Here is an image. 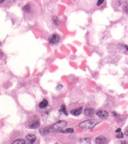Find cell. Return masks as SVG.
<instances>
[{
	"label": "cell",
	"instance_id": "7",
	"mask_svg": "<svg viewBox=\"0 0 128 144\" xmlns=\"http://www.w3.org/2000/svg\"><path fill=\"white\" fill-rule=\"evenodd\" d=\"M94 113H95V110L92 108H86L84 110V114L86 116H92V115H94Z\"/></svg>",
	"mask_w": 128,
	"mask_h": 144
},
{
	"label": "cell",
	"instance_id": "11",
	"mask_svg": "<svg viewBox=\"0 0 128 144\" xmlns=\"http://www.w3.org/2000/svg\"><path fill=\"white\" fill-rule=\"evenodd\" d=\"M48 106V101L46 100V99H43L40 103H39V107L40 108H45Z\"/></svg>",
	"mask_w": 128,
	"mask_h": 144
},
{
	"label": "cell",
	"instance_id": "4",
	"mask_svg": "<svg viewBox=\"0 0 128 144\" xmlns=\"http://www.w3.org/2000/svg\"><path fill=\"white\" fill-rule=\"evenodd\" d=\"M59 41H60V37L57 35V34H53V35L49 38V42L51 44H57V43H59Z\"/></svg>",
	"mask_w": 128,
	"mask_h": 144
},
{
	"label": "cell",
	"instance_id": "6",
	"mask_svg": "<svg viewBox=\"0 0 128 144\" xmlns=\"http://www.w3.org/2000/svg\"><path fill=\"white\" fill-rule=\"evenodd\" d=\"M26 140H27V142H29V143H34L35 141H36V136L34 134H28L27 136H26Z\"/></svg>",
	"mask_w": 128,
	"mask_h": 144
},
{
	"label": "cell",
	"instance_id": "12",
	"mask_svg": "<svg viewBox=\"0 0 128 144\" xmlns=\"http://www.w3.org/2000/svg\"><path fill=\"white\" fill-rule=\"evenodd\" d=\"M26 141L27 140H24V139H16V140H14L12 142V144H25Z\"/></svg>",
	"mask_w": 128,
	"mask_h": 144
},
{
	"label": "cell",
	"instance_id": "20",
	"mask_svg": "<svg viewBox=\"0 0 128 144\" xmlns=\"http://www.w3.org/2000/svg\"><path fill=\"white\" fill-rule=\"evenodd\" d=\"M4 2V0H0V3H3Z\"/></svg>",
	"mask_w": 128,
	"mask_h": 144
},
{
	"label": "cell",
	"instance_id": "2",
	"mask_svg": "<svg viewBox=\"0 0 128 144\" xmlns=\"http://www.w3.org/2000/svg\"><path fill=\"white\" fill-rule=\"evenodd\" d=\"M98 124V121H96L95 119H87V120H84L82 121L79 126L81 128H84V129H91L94 126H96Z\"/></svg>",
	"mask_w": 128,
	"mask_h": 144
},
{
	"label": "cell",
	"instance_id": "8",
	"mask_svg": "<svg viewBox=\"0 0 128 144\" xmlns=\"http://www.w3.org/2000/svg\"><path fill=\"white\" fill-rule=\"evenodd\" d=\"M39 127V121L38 120H32L31 123H29V128L31 129H35Z\"/></svg>",
	"mask_w": 128,
	"mask_h": 144
},
{
	"label": "cell",
	"instance_id": "19",
	"mask_svg": "<svg viewBox=\"0 0 128 144\" xmlns=\"http://www.w3.org/2000/svg\"><path fill=\"white\" fill-rule=\"evenodd\" d=\"M125 133H126V135L128 136V127L126 128V130H125Z\"/></svg>",
	"mask_w": 128,
	"mask_h": 144
},
{
	"label": "cell",
	"instance_id": "3",
	"mask_svg": "<svg viewBox=\"0 0 128 144\" xmlns=\"http://www.w3.org/2000/svg\"><path fill=\"white\" fill-rule=\"evenodd\" d=\"M96 114H97V116L101 118V119H107L108 118V112L106 111V110H98L97 112H96Z\"/></svg>",
	"mask_w": 128,
	"mask_h": 144
},
{
	"label": "cell",
	"instance_id": "9",
	"mask_svg": "<svg viewBox=\"0 0 128 144\" xmlns=\"http://www.w3.org/2000/svg\"><path fill=\"white\" fill-rule=\"evenodd\" d=\"M82 113V108H76V109H73L71 110V114L74 115V116H79L80 114Z\"/></svg>",
	"mask_w": 128,
	"mask_h": 144
},
{
	"label": "cell",
	"instance_id": "1",
	"mask_svg": "<svg viewBox=\"0 0 128 144\" xmlns=\"http://www.w3.org/2000/svg\"><path fill=\"white\" fill-rule=\"evenodd\" d=\"M66 125H67L66 121H58L51 126L46 127L43 130H41V133L45 134V133H52V132H62Z\"/></svg>",
	"mask_w": 128,
	"mask_h": 144
},
{
	"label": "cell",
	"instance_id": "13",
	"mask_svg": "<svg viewBox=\"0 0 128 144\" xmlns=\"http://www.w3.org/2000/svg\"><path fill=\"white\" fill-rule=\"evenodd\" d=\"M73 128H66V129H63V133H73Z\"/></svg>",
	"mask_w": 128,
	"mask_h": 144
},
{
	"label": "cell",
	"instance_id": "18",
	"mask_svg": "<svg viewBox=\"0 0 128 144\" xmlns=\"http://www.w3.org/2000/svg\"><path fill=\"white\" fill-rule=\"evenodd\" d=\"M104 1H105V0H98V1H97V5H98V6H100V5L102 4V3H103V2H104Z\"/></svg>",
	"mask_w": 128,
	"mask_h": 144
},
{
	"label": "cell",
	"instance_id": "15",
	"mask_svg": "<svg viewBox=\"0 0 128 144\" xmlns=\"http://www.w3.org/2000/svg\"><path fill=\"white\" fill-rule=\"evenodd\" d=\"M60 112H61V113H64V114H67V113H66V107H65L64 104H62L61 107H60Z\"/></svg>",
	"mask_w": 128,
	"mask_h": 144
},
{
	"label": "cell",
	"instance_id": "17",
	"mask_svg": "<svg viewBox=\"0 0 128 144\" xmlns=\"http://www.w3.org/2000/svg\"><path fill=\"white\" fill-rule=\"evenodd\" d=\"M123 8H124V11H125V12L128 14V3H126V4L124 5V7H123Z\"/></svg>",
	"mask_w": 128,
	"mask_h": 144
},
{
	"label": "cell",
	"instance_id": "10",
	"mask_svg": "<svg viewBox=\"0 0 128 144\" xmlns=\"http://www.w3.org/2000/svg\"><path fill=\"white\" fill-rule=\"evenodd\" d=\"M119 47V50L124 52V53H128V46L127 45H124V44H120L118 46Z\"/></svg>",
	"mask_w": 128,
	"mask_h": 144
},
{
	"label": "cell",
	"instance_id": "16",
	"mask_svg": "<svg viewBox=\"0 0 128 144\" xmlns=\"http://www.w3.org/2000/svg\"><path fill=\"white\" fill-rule=\"evenodd\" d=\"M80 142H85V143H90V139H89V138H85V139H80Z\"/></svg>",
	"mask_w": 128,
	"mask_h": 144
},
{
	"label": "cell",
	"instance_id": "5",
	"mask_svg": "<svg viewBox=\"0 0 128 144\" xmlns=\"http://www.w3.org/2000/svg\"><path fill=\"white\" fill-rule=\"evenodd\" d=\"M108 142V139L105 138L104 136H98L96 139H95V143L96 144H104Z\"/></svg>",
	"mask_w": 128,
	"mask_h": 144
},
{
	"label": "cell",
	"instance_id": "14",
	"mask_svg": "<svg viewBox=\"0 0 128 144\" xmlns=\"http://www.w3.org/2000/svg\"><path fill=\"white\" fill-rule=\"evenodd\" d=\"M116 133H117V134H116V137H117V138H122V137H123V134H122V132L120 131V129H117V130H116Z\"/></svg>",
	"mask_w": 128,
	"mask_h": 144
}]
</instances>
